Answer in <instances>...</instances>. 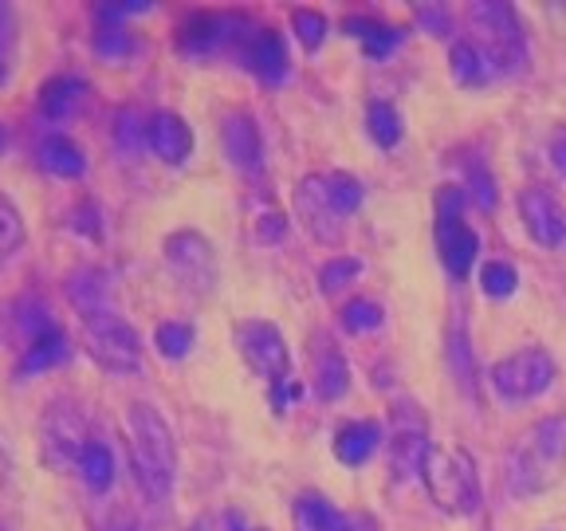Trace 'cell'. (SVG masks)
Listing matches in <instances>:
<instances>
[{
  "label": "cell",
  "instance_id": "6da1fadb",
  "mask_svg": "<svg viewBox=\"0 0 566 531\" xmlns=\"http://www.w3.org/2000/svg\"><path fill=\"white\" fill-rule=\"evenodd\" d=\"M126 437H130V472L142 496L154 504L169 500L177 477V445L166 414L150 402H134L126 409Z\"/></svg>",
  "mask_w": 566,
  "mask_h": 531
},
{
  "label": "cell",
  "instance_id": "7a4b0ae2",
  "mask_svg": "<svg viewBox=\"0 0 566 531\" xmlns=\"http://www.w3.org/2000/svg\"><path fill=\"white\" fill-rule=\"evenodd\" d=\"M566 472V417H539L527 434L515 441L507 460V488L515 496H543Z\"/></svg>",
  "mask_w": 566,
  "mask_h": 531
},
{
  "label": "cell",
  "instance_id": "3957f363",
  "mask_svg": "<svg viewBox=\"0 0 566 531\" xmlns=\"http://www.w3.org/2000/svg\"><path fill=\"white\" fill-rule=\"evenodd\" d=\"M421 485L444 516H476L480 504H484L476 460L457 445H433L424 452Z\"/></svg>",
  "mask_w": 566,
  "mask_h": 531
},
{
  "label": "cell",
  "instance_id": "277c9868",
  "mask_svg": "<svg viewBox=\"0 0 566 531\" xmlns=\"http://www.w3.org/2000/svg\"><path fill=\"white\" fill-rule=\"evenodd\" d=\"M472 20V44L488 55L495 80L500 75H520L527 67V32L523 20L512 4H495V0H480L469 9Z\"/></svg>",
  "mask_w": 566,
  "mask_h": 531
},
{
  "label": "cell",
  "instance_id": "5b68a950",
  "mask_svg": "<svg viewBox=\"0 0 566 531\" xmlns=\"http://www.w3.org/2000/svg\"><path fill=\"white\" fill-rule=\"evenodd\" d=\"M469 209V194L460 186H441L433 197V237H437V257H441L444 272L452 280H464L480 257V232L464 221Z\"/></svg>",
  "mask_w": 566,
  "mask_h": 531
},
{
  "label": "cell",
  "instance_id": "8992f818",
  "mask_svg": "<svg viewBox=\"0 0 566 531\" xmlns=\"http://www.w3.org/2000/svg\"><path fill=\"white\" fill-rule=\"evenodd\" d=\"M555 378H558V363L551 358L547 346H520V351H512L507 358H500V363L488 371L495 398H504V402L539 398V394H547V389L555 386Z\"/></svg>",
  "mask_w": 566,
  "mask_h": 531
},
{
  "label": "cell",
  "instance_id": "52a82bcc",
  "mask_svg": "<svg viewBox=\"0 0 566 531\" xmlns=\"http://www.w3.org/2000/svg\"><path fill=\"white\" fill-rule=\"evenodd\" d=\"M252 35H256L252 20L237 17V12H205V17H189L177 28V52L186 60H212L221 52L244 55Z\"/></svg>",
  "mask_w": 566,
  "mask_h": 531
},
{
  "label": "cell",
  "instance_id": "ba28073f",
  "mask_svg": "<svg viewBox=\"0 0 566 531\" xmlns=\"http://www.w3.org/2000/svg\"><path fill=\"white\" fill-rule=\"evenodd\" d=\"M91 445V429L83 409L71 398H55L40 417V452H44L48 469H80L83 449Z\"/></svg>",
  "mask_w": 566,
  "mask_h": 531
},
{
  "label": "cell",
  "instance_id": "9c48e42d",
  "mask_svg": "<svg viewBox=\"0 0 566 531\" xmlns=\"http://www.w3.org/2000/svg\"><path fill=\"white\" fill-rule=\"evenodd\" d=\"M87 351L103 371L111 374H142V339L138 331L115 311H98L83 319Z\"/></svg>",
  "mask_w": 566,
  "mask_h": 531
},
{
  "label": "cell",
  "instance_id": "30bf717a",
  "mask_svg": "<svg viewBox=\"0 0 566 531\" xmlns=\"http://www.w3.org/2000/svg\"><path fill=\"white\" fill-rule=\"evenodd\" d=\"M232 339H237V351L248 363V371L260 374L268 382V389L292 382V351H287V339H283V331L275 323H268V319H240Z\"/></svg>",
  "mask_w": 566,
  "mask_h": 531
},
{
  "label": "cell",
  "instance_id": "8fae6325",
  "mask_svg": "<svg viewBox=\"0 0 566 531\" xmlns=\"http://www.w3.org/2000/svg\"><path fill=\"white\" fill-rule=\"evenodd\" d=\"M166 268L186 292L193 295H209L221 280V264H217V248L209 244V237L197 229H177L166 237Z\"/></svg>",
  "mask_w": 566,
  "mask_h": 531
},
{
  "label": "cell",
  "instance_id": "7c38bea8",
  "mask_svg": "<svg viewBox=\"0 0 566 531\" xmlns=\"http://www.w3.org/2000/svg\"><path fill=\"white\" fill-rule=\"evenodd\" d=\"M515 209H520V221L527 229V237L539 248L555 252L566 244V205L555 197V189L547 186H527L515 197Z\"/></svg>",
  "mask_w": 566,
  "mask_h": 531
},
{
  "label": "cell",
  "instance_id": "4fadbf2b",
  "mask_svg": "<svg viewBox=\"0 0 566 531\" xmlns=\"http://www.w3.org/2000/svg\"><path fill=\"white\" fill-rule=\"evenodd\" d=\"M221 146L232 169L244 177H264V134L260 123L244 111H232L221 118Z\"/></svg>",
  "mask_w": 566,
  "mask_h": 531
},
{
  "label": "cell",
  "instance_id": "5bb4252c",
  "mask_svg": "<svg viewBox=\"0 0 566 531\" xmlns=\"http://www.w3.org/2000/svg\"><path fill=\"white\" fill-rule=\"evenodd\" d=\"M295 217L303 221V229L311 232L315 240H327V244H335L338 237H343L346 221L335 212V205L327 201V189H323V174H307L295 186Z\"/></svg>",
  "mask_w": 566,
  "mask_h": 531
},
{
  "label": "cell",
  "instance_id": "9a60e30c",
  "mask_svg": "<svg viewBox=\"0 0 566 531\" xmlns=\"http://www.w3.org/2000/svg\"><path fill=\"white\" fill-rule=\"evenodd\" d=\"M409 414H413V406H409ZM409 414H406V406H398V414H394V434H389V469H394L398 480L421 477L424 452L433 449V441L424 437V421L417 417V421L409 425Z\"/></svg>",
  "mask_w": 566,
  "mask_h": 531
},
{
  "label": "cell",
  "instance_id": "2e32d148",
  "mask_svg": "<svg viewBox=\"0 0 566 531\" xmlns=\"http://www.w3.org/2000/svg\"><path fill=\"white\" fill-rule=\"evenodd\" d=\"M146 150L166 166H186L193 158V131L177 111H154L146 126Z\"/></svg>",
  "mask_w": 566,
  "mask_h": 531
},
{
  "label": "cell",
  "instance_id": "e0dca14e",
  "mask_svg": "<svg viewBox=\"0 0 566 531\" xmlns=\"http://www.w3.org/2000/svg\"><path fill=\"white\" fill-rule=\"evenodd\" d=\"M244 67L256 75L264 87H283L287 75H292V55H287V44L275 28H256V35L248 40L244 48Z\"/></svg>",
  "mask_w": 566,
  "mask_h": 531
},
{
  "label": "cell",
  "instance_id": "ac0fdd59",
  "mask_svg": "<svg viewBox=\"0 0 566 531\" xmlns=\"http://www.w3.org/2000/svg\"><path fill=\"white\" fill-rule=\"evenodd\" d=\"M386 445V425L381 421H346L338 425L335 441H331V449H335V460L338 465H346V469H363L366 460L374 457V452Z\"/></svg>",
  "mask_w": 566,
  "mask_h": 531
},
{
  "label": "cell",
  "instance_id": "d6986e66",
  "mask_svg": "<svg viewBox=\"0 0 566 531\" xmlns=\"http://www.w3.org/2000/svg\"><path fill=\"white\" fill-rule=\"evenodd\" d=\"M71 358V339L67 331L52 327L44 331V335L35 339L32 346H24L20 351V363H17V378L28 382V378H40V374L55 371V366H63Z\"/></svg>",
  "mask_w": 566,
  "mask_h": 531
},
{
  "label": "cell",
  "instance_id": "ffe728a7",
  "mask_svg": "<svg viewBox=\"0 0 566 531\" xmlns=\"http://www.w3.org/2000/svg\"><path fill=\"white\" fill-rule=\"evenodd\" d=\"M343 28L363 44V55L374 63L394 60V52H398L401 40H406V28H394V24H386V20H370V17H350Z\"/></svg>",
  "mask_w": 566,
  "mask_h": 531
},
{
  "label": "cell",
  "instance_id": "44dd1931",
  "mask_svg": "<svg viewBox=\"0 0 566 531\" xmlns=\"http://www.w3.org/2000/svg\"><path fill=\"white\" fill-rule=\"evenodd\" d=\"M83 103H87V83L80 75H55L40 91V115L48 123H67V118L80 115Z\"/></svg>",
  "mask_w": 566,
  "mask_h": 531
},
{
  "label": "cell",
  "instance_id": "7402d4cb",
  "mask_svg": "<svg viewBox=\"0 0 566 531\" xmlns=\"http://www.w3.org/2000/svg\"><path fill=\"white\" fill-rule=\"evenodd\" d=\"M91 44H95L98 60L111 63V67H126V63H134L142 55V40L126 24H118V20L98 17V28H95V35H91Z\"/></svg>",
  "mask_w": 566,
  "mask_h": 531
},
{
  "label": "cell",
  "instance_id": "603a6c76",
  "mask_svg": "<svg viewBox=\"0 0 566 531\" xmlns=\"http://www.w3.org/2000/svg\"><path fill=\"white\" fill-rule=\"evenodd\" d=\"M449 71H452V80H457L464 91H484L488 83L495 80V71H492V63H488V55L472 44L469 35H464V40H452Z\"/></svg>",
  "mask_w": 566,
  "mask_h": 531
},
{
  "label": "cell",
  "instance_id": "cb8c5ba5",
  "mask_svg": "<svg viewBox=\"0 0 566 531\" xmlns=\"http://www.w3.org/2000/svg\"><path fill=\"white\" fill-rule=\"evenodd\" d=\"M40 166H44L52 177L75 181V177L87 174V154H83L80 142L67 138V134H52V138L40 142Z\"/></svg>",
  "mask_w": 566,
  "mask_h": 531
},
{
  "label": "cell",
  "instance_id": "d4e9b609",
  "mask_svg": "<svg viewBox=\"0 0 566 531\" xmlns=\"http://www.w3.org/2000/svg\"><path fill=\"white\" fill-rule=\"evenodd\" d=\"M350 389V366H346V354L338 346L323 343L315 354V394L323 402H338Z\"/></svg>",
  "mask_w": 566,
  "mask_h": 531
},
{
  "label": "cell",
  "instance_id": "484cf974",
  "mask_svg": "<svg viewBox=\"0 0 566 531\" xmlns=\"http://www.w3.org/2000/svg\"><path fill=\"white\" fill-rule=\"evenodd\" d=\"M115 472H118V465H115V452H111V445L98 441V437H91V445L83 449V457H80L83 485H87L95 496H106V492H111V485H115Z\"/></svg>",
  "mask_w": 566,
  "mask_h": 531
},
{
  "label": "cell",
  "instance_id": "4316f807",
  "mask_svg": "<svg viewBox=\"0 0 566 531\" xmlns=\"http://www.w3.org/2000/svg\"><path fill=\"white\" fill-rule=\"evenodd\" d=\"M67 295L71 303L80 308V315H98V311H111V280H106V272H75L67 283Z\"/></svg>",
  "mask_w": 566,
  "mask_h": 531
},
{
  "label": "cell",
  "instance_id": "83f0119b",
  "mask_svg": "<svg viewBox=\"0 0 566 531\" xmlns=\"http://www.w3.org/2000/svg\"><path fill=\"white\" fill-rule=\"evenodd\" d=\"M366 131H370V138L378 142L381 150H394L406 138V123H401L398 106L389 98H370L366 103Z\"/></svg>",
  "mask_w": 566,
  "mask_h": 531
},
{
  "label": "cell",
  "instance_id": "f1b7e54d",
  "mask_svg": "<svg viewBox=\"0 0 566 531\" xmlns=\"http://www.w3.org/2000/svg\"><path fill=\"white\" fill-rule=\"evenodd\" d=\"M28 232H24V217H20L17 201H12L4 189H0V268L12 264V260L24 252Z\"/></svg>",
  "mask_w": 566,
  "mask_h": 531
},
{
  "label": "cell",
  "instance_id": "f546056e",
  "mask_svg": "<svg viewBox=\"0 0 566 531\" xmlns=\"http://www.w3.org/2000/svg\"><path fill=\"white\" fill-rule=\"evenodd\" d=\"M295 516H300V528L303 531H346V516L338 512L331 500H323L318 492L300 496Z\"/></svg>",
  "mask_w": 566,
  "mask_h": 531
},
{
  "label": "cell",
  "instance_id": "4dcf8cb0",
  "mask_svg": "<svg viewBox=\"0 0 566 531\" xmlns=\"http://www.w3.org/2000/svg\"><path fill=\"white\" fill-rule=\"evenodd\" d=\"M193 323H186V319H166V323H158L154 327V346H158V354H166V358H186L189 351H193Z\"/></svg>",
  "mask_w": 566,
  "mask_h": 531
},
{
  "label": "cell",
  "instance_id": "1f68e13d",
  "mask_svg": "<svg viewBox=\"0 0 566 531\" xmlns=\"http://www.w3.org/2000/svg\"><path fill=\"white\" fill-rule=\"evenodd\" d=\"M515 288H520V268H515L512 260H488V264L480 268V292H484L488 300H512Z\"/></svg>",
  "mask_w": 566,
  "mask_h": 531
},
{
  "label": "cell",
  "instance_id": "d6a6232c",
  "mask_svg": "<svg viewBox=\"0 0 566 531\" xmlns=\"http://www.w3.org/2000/svg\"><path fill=\"white\" fill-rule=\"evenodd\" d=\"M338 323H343L346 335H370L386 323V308L378 300H350L338 311Z\"/></svg>",
  "mask_w": 566,
  "mask_h": 531
},
{
  "label": "cell",
  "instance_id": "836d02e7",
  "mask_svg": "<svg viewBox=\"0 0 566 531\" xmlns=\"http://www.w3.org/2000/svg\"><path fill=\"white\" fill-rule=\"evenodd\" d=\"M363 275V260L358 257H335L318 268V292L323 295H338L343 288H350L354 280Z\"/></svg>",
  "mask_w": 566,
  "mask_h": 531
},
{
  "label": "cell",
  "instance_id": "e575fe53",
  "mask_svg": "<svg viewBox=\"0 0 566 531\" xmlns=\"http://www.w3.org/2000/svg\"><path fill=\"white\" fill-rule=\"evenodd\" d=\"M146 126H150V118H138L134 111H123L115 123V146L123 154H138L146 150Z\"/></svg>",
  "mask_w": 566,
  "mask_h": 531
},
{
  "label": "cell",
  "instance_id": "d590c367",
  "mask_svg": "<svg viewBox=\"0 0 566 531\" xmlns=\"http://www.w3.org/2000/svg\"><path fill=\"white\" fill-rule=\"evenodd\" d=\"M292 28H295V35H300V44L307 48V52L323 48V40H327V17H323V12L295 9L292 12Z\"/></svg>",
  "mask_w": 566,
  "mask_h": 531
},
{
  "label": "cell",
  "instance_id": "8d00e7d4",
  "mask_svg": "<svg viewBox=\"0 0 566 531\" xmlns=\"http://www.w3.org/2000/svg\"><path fill=\"white\" fill-rule=\"evenodd\" d=\"M449 363H452V374L460 378V386L464 389H472L476 394V374H472V354H469V346H464V331H452V339H449Z\"/></svg>",
  "mask_w": 566,
  "mask_h": 531
},
{
  "label": "cell",
  "instance_id": "74e56055",
  "mask_svg": "<svg viewBox=\"0 0 566 531\" xmlns=\"http://www.w3.org/2000/svg\"><path fill=\"white\" fill-rule=\"evenodd\" d=\"M469 197H472V205H480L484 212L495 209V181L484 166L469 169Z\"/></svg>",
  "mask_w": 566,
  "mask_h": 531
},
{
  "label": "cell",
  "instance_id": "f35d334b",
  "mask_svg": "<svg viewBox=\"0 0 566 531\" xmlns=\"http://www.w3.org/2000/svg\"><path fill=\"white\" fill-rule=\"evenodd\" d=\"M417 24H421V32H429V35H452V12L449 9H441V4H421L417 9Z\"/></svg>",
  "mask_w": 566,
  "mask_h": 531
},
{
  "label": "cell",
  "instance_id": "ab89813d",
  "mask_svg": "<svg viewBox=\"0 0 566 531\" xmlns=\"http://www.w3.org/2000/svg\"><path fill=\"white\" fill-rule=\"evenodd\" d=\"M547 158H551V166H555V174L566 181V126H558V131L551 134V142H547Z\"/></svg>",
  "mask_w": 566,
  "mask_h": 531
},
{
  "label": "cell",
  "instance_id": "60d3db41",
  "mask_svg": "<svg viewBox=\"0 0 566 531\" xmlns=\"http://www.w3.org/2000/svg\"><path fill=\"white\" fill-rule=\"evenodd\" d=\"M103 531H142V528H138V520H134L130 512H115L111 520L103 523Z\"/></svg>",
  "mask_w": 566,
  "mask_h": 531
},
{
  "label": "cell",
  "instance_id": "b9f144b4",
  "mask_svg": "<svg viewBox=\"0 0 566 531\" xmlns=\"http://www.w3.org/2000/svg\"><path fill=\"white\" fill-rule=\"evenodd\" d=\"M346 531H378L370 516H346Z\"/></svg>",
  "mask_w": 566,
  "mask_h": 531
},
{
  "label": "cell",
  "instance_id": "7bdbcfd3",
  "mask_svg": "<svg viewBox=\"0 0 566 531\" xmlns=\"http://www.w3.org/2000/svg\"><path fill=\"white\" fill-rule=\"evenodd\" d=\"M224 523H229V528H224V531H248V523L240 520L237 512H229V516H224Z\"/></svg>",
  "mask_w": 566,
  "mask_h": 531
},
{
  "label": "cell",
  "instance_id": "ee69618b",
  "mask_svg": "<svg viewBox=\"0 0 566 531\" xmlns=\"http://www.w3.org/2000/svg\"><path fill=\"white\" fill-rule=\"evenodd\" d=\"M4 154H9V131L0 126V158H4Z\"/></svg>",
  "mask_w": 566,
  "mask_h": 531
},
{
  "label": "cell",
  "instance_id": "f6af8a7d",
  "mask_svg": "<svg viewBox=\"0 0 566 531\" xmlns=\"http://www.w3.org/2000/svg\"><path fill=\"white\" fill-rule=\"evenodd\" d=\"M9 80V63H4V44H0V83Z\"/></svg>",
  "mask_w": 566,
  "mask_h": 531
},
{
  "label": "cell",
  "instance_id": "bcb514c9",
  "mask_svg": "<svg viewBox=\"0 0 566 531\" xmlns=\"http://www.w3.org/2000/svg\"><path fill=\"white\" fill-rule=\"evenodd\" d=\"M0 531H4V528H0Z\"/></svg>",
  "mask_w": 566,
  "mask_h": 531
}]
</instances>
